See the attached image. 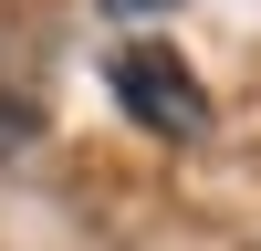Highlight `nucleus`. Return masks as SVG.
<instances>
[{
	"instance_id": "f257e3e1",
	"label": "nucleus",
	"mask_w": 261,
	"mask_h": 251,
	"mask_svg": "<svg viewBox=\"0 0 261 251\" xmlns=\"http://www.w3.org/2000/svg\"><path fill=\"white\" fill-rule=\"evenodd\" d=\"M105 84H115V105L136 126H157V136H199V126H209V84L188 73L167 42H125V53L105 63Z\"/></svg>"
},
{
	"instance_id": "f03ea898",
	"label": "nucleus",
	"mask_w": 261,
	"mask_h": 251,
	"mask_svg": "<svg viewBox=\"0 0 261 251\" xmlns=\"http://www.w3.org/2000/svg\"><path fill=\"white\" fill-rule=\"evenodd\" d=\"M21 136H32V105H11V94H0V157H11Z\"/></svg>"
},
{
	"instance_id": "7ed1b4c3",
	"label": "nucleus",
	"mask_w": 261,
	"mask_h": 251,
	"mask_svg": "<svg viewBox=\"0 0 261 251\" xmlns=\"http://www.w3.org/2000/svg\"><path fill=\"white\" fill-rule=\"evenodd\" d=\"M105 11H146V0H105Z\"/></svg>"
}]
</instances>
